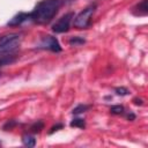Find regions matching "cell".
<instances>
[{
    "label": "cell",
    "mask_w": 148,
    "mask_h": 148,
    "mask_svg": "<svg viewBox=\"0 0 148 148\" xmlns=\"http://www.w3.org/2000/svg\"><path fill=\"white\" fill-rule=\"evenodd\" d=\"M37 49H40V50H47V51H51V52H61L62 51V47L60 45V43L58 42V39L51 35H46V36H43L37 45Z\"/></svg>",
    "instance_id": "obj_4"
},
{
    "label": "cell",
    "mask_w": 148,
    "mask_h": 148,
    "mask_svg": "<svg viewBox=\"0 0 148 148\" xmlns=\"http://www.w3.org/2000/svg\"><path fill=\"white\" fill-rule=\"evenodd\" d=\"M74 16L75 15L73 12H68V13L64 14L56 23L52 24V31L56 34H64V32L68 31Z\"/></svg>",
    "instance_id": "obj_5"
},
{
    "label": "cell",
    "mask_w": 148,
    "mask_h": 148,
    "mask_svg": "<svg viewBox=\"0 0 148 148\" xmlns=\"http://www.w3.org/2000/svg\"><path fill=\"white\" fill-rule=\"evenodd\" d=\"M22 143L27 147H35L36 145V139L31 134H24L22 136Z\"/></svg>",
    "instance_id": "obj_9"
},
{
    "label": "cell",
    "mask_w": 148,
    "mask_h": 148,
    "mask_svg": "<svg viewBox=\"0 0 148 148\" xmlns=\"http://www.w3.org/2000/svg\"><path fill=\"white\" fill-rule=\"evenodd\" d=\"M132 14L134 16H146L148 14V7H147V0H141L138 2L132 9Z\"/></svg>",
    "instance_id": "obj_7"
},
{
    "label": "cell",
    "mask_w": 148,
    "mask_h": 148,
    "mask_svg": "<svg viewBox=\"0 0 148 148\" xmlns=\"http://www.w3.org/2000/svg\"><path fill=\"white\" fill-rule=\"evenodd\" d=\"M17 59V56L16 54H13V53H9V54H5V56H0V69L7 65H10L13 62H15Z\"/></svg>",
    "instance_id": "obj_8"
},
{
    "label": "cell",
    "mask_w": 148,
    "mask_h": 148,
    "mask_svg": "<svg viewBox=\"0 0 148 148\" xmlns=\"http://www.w3.org/2000/svg\"><path fill=\"white\" fill-rule=\"evenodd\" d=\"M62 0H42L30 12V21L36 24H47L58 13Z\"/></svg>",
    "instance_id": "obj_1"
},
{
    "label": "cell",
    "mask_w": 148,
    "mask_h": 148,
    "mask_svg": "<svg viewBox=\"0 0 148 148\" xmlns=\"http://www.w3.org/2000/svg\"><path fill=\"white\" fill-rule=\"evenodd\" d=\"M0 145H1V142H0Z\"/></svg>",
    "instance_id": "obj_20"
},
{
    "label": "cell",
    "mask_w": 148,
    "mask_h": 148,
    "mask_svg": "<svg viewBox=\"0 0 148 148\" xmlns=\"http://www.w3.org/2000/svg\"><path fill=\"white\" fill-rule=\"evenodd\" d=\"M16 125H17V123H16L15 120H8V121L2 126V128H3L5 131H10V130H13Z\"/></svg>",
    "instance_id": "obj_16"
},
{
    "label": "cell",
    "mask_w": 148,
    "mask_h": 148,
    "mask_svg": "<svg viewBox=\"0 0 148 148\" xmlns=\"http://www.w3.org/2000/svg\"><path fill=\"white\" fill-rule=\"evenodd\" d=\"M84 43H86V39L82 37H79V36H74V37H71L68 39V44L72 46H79V45H82Z\"/></svg>",
    "instance_id": "obj_11"
},
{
    "label": "cell",
    "mask_w": 148,
    "mask_h": 148,
    "mask_svg": "<svg viewBox=\"0 0 148 148\" xmlns=\"http://www.w3.org/2000/svg\"><path fill=\"white\" fill-rule=\"evenodd\" d=\"M96 8H97L96 3H91L86 8H83L77 15L74 16L73 18L74 27L76 29H87L91 24V18L96 12Z\"/></svg>",
    "instance_id": "obj_3"
},
{
    "label": "cell",
    "mask_w": 148,
    "mask_h": 148,
    "mask_svg": "<svg viewBox=\"0 0 148 148\" xmlns=\"http://www.w3.org/2000/svg\"><path fill=\"white\" fill-rule=\"evenodd\" d=\"M43 128H44V123H43L42 120H37V121H35L34 124H31L29 131H30V133L36 134V133H39Z\"/></svg>",
    "instance_id": "obj_10"
},
{
    "label": "cell",
    "mask_w": 148,
    "mask_h": 148,
    "mask_svg": "<svg viewBox=\"0 0 148 148\" xmlns=\"http://www.w3.org/2000/svg\"><path fill=\"white\" fill-rule=\"evenodd\" d=\"M114 92H116V95H118V96H126V95L130 94V90H128L127 88H125V87H117V88L114 89Z\"/></svg>",
    "instance_id": "obj_15"
},
{
    "label": "cell",
    "mask_w": 148,
    "mask_h": 148,
    "mask_svg": "<svg viewBox=\"0 0 148 148\" xmlns=\"http://www.w3.org/2000/svg\"><path fill=\"white\" fill-rule=\"evenodd\" d=\"M110 112H111L112 114H117V116H119V114H125L126 110H125V108H124L123 105L117 104V105H112V106L110 108Z\"/></svg>",
    "instance_id": "obj_13"
},
{
    "label": "cell",
    "mask_w": 148,
    "mask_h": 148,
    "mask_svg": "<svg viewBox=\"0 0 148 148\" xmlns=\"http://www.w3.org/2000/svg\"><path fill=\"white\" fill-rule=\"evenodd\" d=\"M89 109H90V105H88V104H79L72 110V113L73 114H80V113L88 111Z\"/></svg>",
    "instance_id": "obj_12"
},
{
    "label": "cell",
    "mask_w": 148,
    "mask_h": 148,
    "mask_svg": "<svg viewBox=\"0 0 148 148\" xmlns=\"http://www.w3.org/2000/svg\"><path fill=\"white\" fill-rule=\"evenodd\" d=\"M27 21H30V13L20 12V13H17L16 15H14V16L7 22V25H8V27H18V25H21L22 23H24V22H27Z\"/></svg>",
    "instance_id": "obj_6"
},
{
    "label": "cell",
    "mask_w": 148,
    "mask_h": 148,
    "mask_svg": "<svg viewBox=\"0 0 148 148\" xmlns=\"http://www.w3.org/2000/svg\"><path fill=\"white\" fill-rule=\"evenodd\" d=\"M21 35L20 34H6L0 37V56L9 54L16 51L21 44Z\"/></svg>",
    "instance_id": "obj_2"
},
{
    "label": "cell",
    "mask_w": 148,
    "mask_h": 148,
    "mask_svg": "<svg viewBox=\"0 0 148 148\" xmlns=\"http://www.w3.org/2000/svg\"><path fill=\"white\" fill-rule=\"evenodd\" d=\"M133 102H134L135 105H142V104H143V101H142L141 98H138V97L133 98Z\"/></svg>",
    "instance_id": "obj_19"
},
{
    "label": "cell",
    "mask_w": 148,
    "mask_h": 148,
    "mask_svg": "<svg viewBox=\"0 0 148 148\" xmlns=\"http://www.w3.org/2000/svg\"><path fill=\"white\" fill-rule=\"evenodd\" d=\"M125 113H126V112H125ZM126 118H127L128 120H131V121H132V120H134V119H135V114H134L133 112H131V111H130V112H127V113H126Z\"/></svg>",
    "instance_id": "obj_18"
},
{
    "label": "cell",
    "mask_w": 148,
    "mask_h": 148,
    "mask_svg": "<svg viewBox=\"0 0 148 148\" xmlns=\"http://www.w3.org/2000/svg\"><path fill=\"white\" fill-rule=\"evenodd\" d=\"M71 127H77V128H84L86 127V120L83 118H74L71 121Z\"/></svg>",
    "instance_id": "obj_14"
},
{
    "label": "cell",
    "mask_w": 148,
    "mask_h": 148,
    "mask_svg": "<svg viewBox=\"0 0 148 148\" xmlns=\"http://www.w3.org/2000/svg\"><path fill=\"white\" fill-rule=\"evenodd\" d=\"M62 127H64V124H62V123H57L54 126H52V127L50 128V131H49V134H53L54 132H57V131L61 130Z\"/></svg>",
    "instance_id": "obj_17"
}]
</instances>
